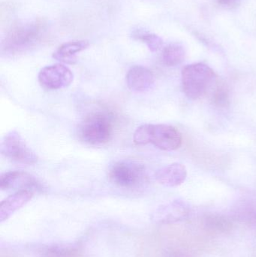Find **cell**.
Segmentation results:
<instances>
[{
	"mask_svg": "<svg viewBox=\"0 0 256 257\" xmlns=\"http://www.w3.org/2000/svg\"><path fill=\"white\" fill-rule=\"evenodd\" d=\"M244 217L247 223H249L252 227L256 229V206L249 208V209L245 213Z\"/></svg>",
	"mask_w": 256,
	"mask_h": 257,
	"instance_id": "ac0fdd59",
	"label": "cell"
},
{
	"mask_svg": "<svg viewBox=\"0 0 256 257\" xmlns=\"http://www.w3.org/2000/svg\"><path fill=\"white\" fill-rule=\"evenodd\" d=\"M42 30V26L36 22L15 26L6 36L3 49L10 54H21L27 51L39 42Z\"/></svg>",
	"mask_w": 256,
	"mask_h": 257,
	"instance_id": "277c9868",
	"label": "cell"
},
{
	"mask_svg": "<svg viewBox=\"0 0 256 257\" xmlns=\"http://www.w3.org/2000/svg\"><path fill=\"white\" fill-rule=\"evenodd\" d=\"M1 154L8 160L24 165L36 164L38 157L18 132L13 130L5 135L0 145Z\"/></svg>",
	"mask_w": 256,
	"mask_h": 257,
	"instance_id": "5b68a950",
	"label": "cell"
},
{
	"mask_svg": "<svg viewBox=\"0 0 256 257\" xmlns=\"http://www.w3.org/2000/svg\"><path fill=\"white\" fill-rule=\"evenodd\" d=\"M33 196V191L21 190L2 201L0 205V221L9 219L15 211L28 203Z\"/></svg>",
	"mask_w": 256,
	"mask_h": 257,
	"instance_id": "7c38bea8",
	"label": "cell"
},
{
	"mask_svg": "<svg viewBox=\"0 0 256 257\" xmlns=\"http://www.w3.org/2000/svg\"><path fill=\"white\" fill-rule=\"evenodd\" d=\"M183 137L174 126L166 124H149V143L163 151H174L181 146Z\"/></svg>",
	"mask_w": 256,
	"mask_h": 257,
	"instance_id": "52a82bcc",
	"label": "cell"
},
{
	"mask_svg": "<svg viewBox=\"0 0 256 257\" xmlns=\"http://www.w3.org/2000/svg\"><path fill=\"white\" fill-rule=\"evenodd\" d=\"M189 206L183 201L176 200L159 207L155 212V220L159 223H177L185 220L189 214Z\"/></svg>",
	"mask_w": 256,
	"mask_h": 257,
	"instance_id": "30bf717a",
	"label": "cell"
},
{
	"mask_svg": "<svg viewBox=\"0 0 256 257\" xmlns=\"http://www.w3.org/2000/svg\"><path fill=\"white\" fill-rule=\"evenodd\" d=\"M187 177L186 166L180 163H174L159 169L156 173L158 182L168 187L181 185Z\"/></svg>",
	"mask_w": 256,
	"mask_h": 257,
	"instance_id": "8fae6325",
	"label": "cell"
},
{
	"mask_svg": "<svg viewBox=\"0 0 256 257\" xmlns=\"http://www.w3.org/2000/svg\"><path fill=\"white\" fill-rule=\"evenodd\" d=\"M114 117L106 111H96L87 115L81 123L79 135L86 143L100 145L111 140L114 133Z\"/></svg>",
	"mask_w": 256,
	"mask_h": 257,
	"instance_id": "7a4b0ae2",
	"label": "cell"
},
{
	"mask_svg": "<svg viewBox=\"0 0 256 257\" xmlns=\"http://www.w3.org/2000/svg\"><path fill=\"white\" fill-rule=\"evenodd\" d=\"M136 36L138 39L146 44L147 48L152 52L159 51L163 45V40L162 38L154 33H138Z\"/></svg>",
	"mask_w": 256,
	"mask_h": 257,
	"instance_id": "2e32d148",
	"label": "cell"
},
{
	"mask_svg": "<svg viewBox=\"0 0 256 257\" xmlns=\"http://www.w3.org/2000/svg\"><path fill=\"white\" fill-rule=\"evenodd\" d=\"M219 4L226 7H232V6H236L238 4L240 0H217Z\"/></svg>",
	"mask_w": 256,
	"mask_h": 257,
	"instance_id": "d6986e66",
	"label": "cell"
},
{
	"mask_svg": "<svg viewBox=\"0 0 256 257\" xmlns=\"http://www.w3.org/2000/svg\"><path fill=\"white\" fill-rule=\"evenodd\" d=\"M1 190L20 188L33 191L35 189H40L41 185L36 178L27 172L20 171H10L5 172L0 176Z\"/></svg>",
	"mask_w": 256,
	"mask_h": 257,
	"instance_id": "ba28073f",
	"label": "cell"
},
{
	"mask_svg": "<svg viewBox=\"0 0 256 257\" xmlns=\"http://www.w3.org/2000/svg\"><path fill=\"white\" fill-rule=\"evenodd\" d=\"M108 178L115 185L127 189L138 188L148 180L144 164L132 160H120L114 163L108 172Z\"/></svg>",
	"mask_w": 256,
	"mask_h": 257,
	"instance_id": "3957f363",
	"label": "cell"
},
{
	"mask_svg": "<svg viewBox=\"0 0 256 257\" xmlns=\"http://www.w3.org/2000/svg\"><path fill=\"white\" fill-rule=\"evenodd\" d=\"M207 223L210 228L217 231H225L230 228L229 221L221 216H211L207 220Z\"/></svg>",
	"mask_w": 256,
	"mask_h": 257,
	"instance_id": "e0dca14e",
	"label": "cell"
},
{
	"mask_svg": "<svg viewBox=\"0 0 256 257\" xmlns=\"http://www.w3.org/2000/svg\"><path fill=\"white\" fill-rule=\"evenodd\" d=\"M126 80L129 90L137 93L148 91L155 83L153 72L142 66L131 68L126 74Z\"/></svg>",
	"mask_w": 256,
	"mask_h": 257,
	"instance_id": "9c48e42d",
	"label": "cell"
},
{
	"mask_svg": "<svg viewBox=\"0 0 256 257\" xmlns=\"http://www.w3.org/2000/svg\"><path fill=\"white\" fill-rule=\"evenodd\" d=\"M74 75L72 71L63 64H54L42 68L38 75V81L44 88L55 90L72 84Z\"/></svg>",
	"mask_w": 256,
	"mask_h": 257,
	"instance_id": "8992f818",
	"label": "cell"
},
{
	"mask_svg": "<svg viewBox=\"0 0 256 257\" xmlns=\"http://www.w3.org/2000/svg\"><path fill=\"white\" fill-rule=\"evenodd\" d=\"M210 92V101L214 106L219 108H227L230 105V91L223 81H216Z\"/></svg>",
	"mask_w": 256,
	"mask_h": 257,
	"instance_id": "9a60e30c",
	"label": "cell"
},
{
	"mask_svg": "<svg viewBox=\"0 0 256 257\" xmlns=\"http://www.w3.org/2000/svg\"><path fill=\"white\" fill-rule=\"evenodd\" d=\"M89 45L90 42L87 40H75L66 42L57 48V51L53 54V57L62 63L72 64L76 62L77 54L87 49Z\"/></svg>",
	"mask_w": 256,
	"mask_h": 257,
	"instance_id": "4fadbf2b",
	"label": "cell"
},
{
	"mask_svg": "<svg viewBox=\"0 0 256 257\" xmlns=\"http://www.w3.org/2000/svg\"><path fill=\"white\" fill-rule=\"evenodd\" d=\"M186 57L184 47L179 43L170 44L164 48L162 60L168 66H176L181 64Z\"/></svg>",
	"mask_w": 256,
	"mask_h": 257,
	"instance_id": "5bb4252c",
	"label": "cell"
},
{
	"mask_svg": "<svg viewBox=\"0 0 256 257\" xmlns=\"http://www.w3.org/2000/svg\"><path fill=\"white\" fill-rule=\"evenodd\" d=\"M214 71L205 63L187 65L182 70V86L189 99L196 100L207 94L216 80Z\"/></svg>",
	"mask_w": 256,
	"mask_h": 257,
	"instance_id": "6da1fadb",
	"label": "cell"
}]
</instances>
